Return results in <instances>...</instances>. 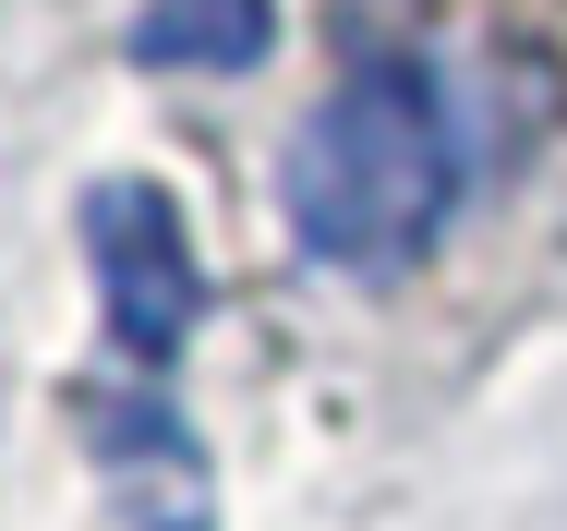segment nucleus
Here are the masks:
<instances>
[{"instance_id":"4","label":"nucleus","mask_w":567,"mask_h":531,"mask_svg":"<svg viewBox=\"0 0 567 531\" xmlns=\"http://www.w3.org/2000/svg\"><path fill=\"white\" fill-rule=\"evenodd\" d=\"M278 37L266 0H145L133 12V61L145 73H254Z\"/></svg>"},{"instance_id":"2","label":"nucleus","mask_w":567,"mask_h":531,"mask_svg":"<svg viewBox=\"0 0 567 531\" xmlns=\"http://www.w3.org/2000/svg\"><path fill=\"white\" fill-rule=\"evenodd\" d=\"M85 266H97V303H110V338L157 375L182 362V338L206 315V278H194V229L157 182H85Z\"/></svg>"},{"instance_id":"1","label":"nucleus","mask_w":567,"mask_h":531,"mask_svg":"<svg viewBox=\"0 0 567 531\" xmlns=\"http://www.w3.org/2000/svg\"><path fill=\"white\" fill-rule=\"evenodd\" d=\"M278 206L302 229L315 266L339 278H399L435 254L458 206V133L423 61H362L302 109L290 157H278Z\"/></svg>"},{"instance_id":"3","label":"nucleus","mask_w":567,"mask_h":531,"mask_svg":"<svg viewBox=\"0 0 567 531\" xmlns=\"http://www.w3.org/2000/svg\"><path fill=\"white\" fill-rule=\"evenodd\" d=\"M85 447H97V471H110V496H121L133 531H218L206 447L182 435V411L157 387H97L85 399Z\"/></svg>"}]
</instances>
